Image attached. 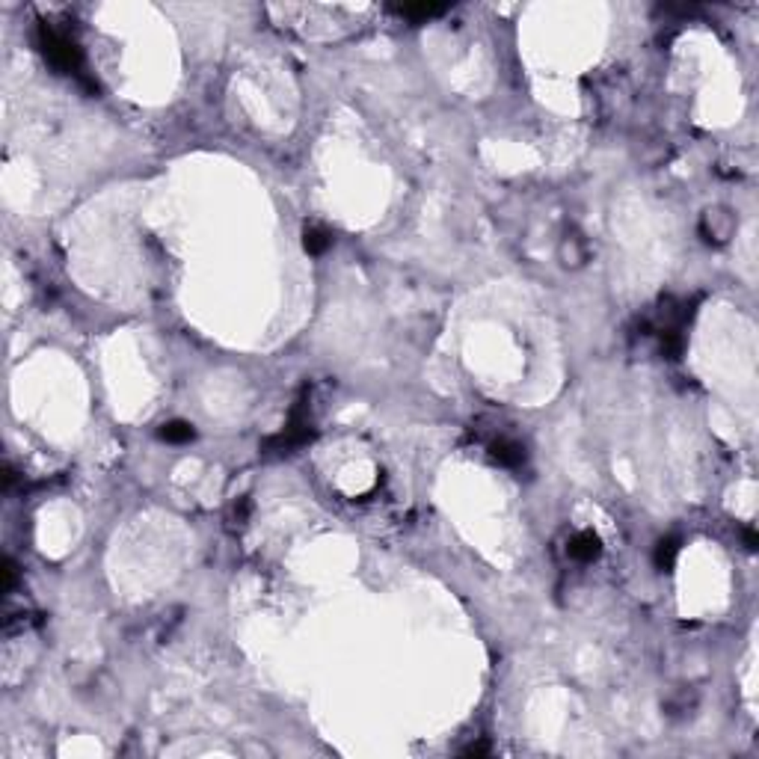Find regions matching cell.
Masks as SVG:
<instances>
[{
	"label": "cell",
	"instance_id": "cell-2",
	"mask_svg": "<svg viewBox=\"0 0 759 759\" xmlns=\"http://www.w3.org/2000/svg\"><path fill=\"white\" fill-rule=\"evenodd\" d=\"M599 537L593 531H581L569 540V555L576 557V561H593V557L599 555Z\"/></svg>",
	"mask_w": 759,
	"mask_h": 759
},
{
	"label": "cell",
	"instance_id": "cell-9",
	"mask_svg": "<svg viewBox=\"0 0 759 759\" xmlns=\"http://www.w3.org/2000/svg\"><path fill=\"white\" fill-rule=\"evenodd\" d=\"M486 751H490V744H486V741H478V744H469L463 753H466V756H483Z\"/></svg>",
	"mask_w": 759,
	"mask_h": 759
},
{
	"label": "cell",
	"instance_id": "cell-8",
	"mask_svg": "<svg viewBox=\"0 0 759 759\" xmlns=\"http://www.w3.org/2000/svg\"><path fill=\"white\" fill-rule=\"evenodd\" d=\"M12 584H16V567H12V561H6V567H4V593L12 591Z\"/></svg>",
	"mask_w": 759,
	"mask_h": 759
},
{
	"label": "cell",
	"instance_id": "cell-3",
	"mask_svg": "<svg viewBox=\"0 0 759 759\" xmlns=\"http://www.w3.org/2000/svg\"><path fill=\"white\" fill-rule=\"evenodd\" d=\"M493 457H495L501 466L517 469V466L525 463V448L519 445V442H513V439H498L495 445H493Z\"/></svg>",
	"mask_w": 759,
	"mask_h": 759
},
{
	"label": "cell",
	"instance_id": "cell-7",
	"mask_svg": "<svg viewBox=\"0 0 759 759\" xmlns=\"http://www.w3.org/2000/svg\"><path fill=\"white\" fill-rule=\"evenodd\" d=\"M303 243H306V249H309L311 255L323 252V249L329 247V235H326V228H321V226H311V228H306V237H303Z\"/></svg>",
	"mask_w": 759,
	"mask_h": 759
},
{
	"label": "cell",
	"instance_id": "cell-4",
	"mask_svg": "<svg viewBox=\"0 0 759 759\" xmlns=\"http://www.w3.org/2000/svg\"><path fill=\"white\" fill-rule=\"evenodd\" d=\"M193 436H196L193 424H187V421H169V424H163V431H161V439L173 442V445H184V442H190Z\"/></svg>",
	"mask_w": 759,
	"mask_h": 759
},
{
	"label": "cell",
	"instance_id": "cell-5",
	"mask_svg": "<svg viewBox=\"0 0 759 759\" xmlns=\"http://www.w3.org/2000/svg\"><path fill=\"white\" fill-rule=\"evenodd\" d=\"M397 12L404 18H412V21H427V18H436L445 12V6H433V4H407V6H397Z\"/></svg>",
	"mask_w": 759,
	"mask_h": 759
},
{
	"label": "cell",
	"instance_id": "cell-1",
	"mask_svg": "<svg viewBox=\"0 0 759 759\" xmlns=\"http://www.w3.org/2000/svg\"><path fill=\"white\" fill-rule=\"evenodd\" d=\"M39 45L51 60V66L63 68V71H80V51L66 33H56L54 27L45 24L42 27V33H39Z\"/></svg>",
	"mask_w": 759,
	"mask_h": 759
},
{
	"label": "cell",
	"instance_id": "cell-6",
	"mask_svg": "<svg viewBox=\"0 0 759 759\" xmlns=\"http://www.w3.org/2000/svg\"><path fill=\"white\" fill-rule=\"evenodd\" d=\"M677 552H679V543H677V540H673V537L662 540V543L655 546V567H658V569H670L673 561H677Z\"/></svg>",
	"mask_w": 759,
	"mask_h": 759
}]
</instances>
